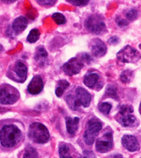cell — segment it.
Returning a JSON list of instances; mask_svg holds the SVG:
<instances>
[{"mask_svg":"<svg viewBox=\"0 0 141 158\" xmlns=\"http://www.w3.org/2000/svg\"><path fill=\"white\" fill-rule=\"evenodd\" d=\"M82 158H95V155L91 151H85L83 152Z\"/></svg>","mask_w":141,"mask_h":158,"instance_id":"29","label":"cell"},{"mask_svg":"<svg viewBox=\"0 0 141 158\" xmlns=\"http://www.w3.org/2000/svg\"><path fill=\"white\" fill-rule=\"evenodd\" d=\"M101 128H102V124L98 119H96V118L90 119L87 124V129L84 135V140L88 146H91L94 143L95 138L98 135L99 131L101 130Z\"/></svg>","mask_w":141,"mask_h":158,"instance_id":"4","label":"cell"},{"mask_svg":"<svg viewBox=\"0 0 141 158\" xmlns=\"http://www.w3.org/2000/svg\"><path fill=\"white\" fill-rule=\"evenodd\" d=\"M40 37V31L37 29H33L30 31V33L27 36V41L30 43L37 42Z\"/></svg>","mask_w":141,"mask_h":158,"instance_id":"21","label":"cell"},{"mask_svg":"<svg viewBox=\"0 0 141 158\" xmlns=\"http://www.w3.org/2000/svg\"><path fill=\"white\" fill-rule=\"evenodd\" d=\"M106 95L108 97L113 98L117 97V89L114 86H108L107 91H106Z\"/></svg>","mask_w":141,"mask_h":158,"instance_id":"27","label":"cell"},{"mask_svg":"<svg viewBox=\"0 0 141 158\" xmlns=\"http://www.w3.org/2000/svg\"><path fill=\"white\" fill-rule=\"evenodd\" d=\"M118 41H119V39L117 38V36H112L109 39V42L112 45H117L118 43Z\"/></svg>","mask_w":141,"mask_h":158,"instance_id":"32","label":"cell"},{"mask_svg":"<svg viewBox=\"0 0 141 158\" xmlns=\"http://www.w3.org/2000/svg\"><path fill=\"white\" fill-rule=\"evenodd\" d=\"M46 58H47V52H46V49L42 47V46L38 47L36 56H35V59L37 61V63L41 65V66H44Z\"/></svg>","mask_w":141,"mask_h":158,"instance_id":"18","label":"cell"},{"mask_svg":"<svg viewBox=\"0 0 141 158\" xmlns=\"http://www.w3.org/2000/svg\"><path fill=\"white\" fill-rule=\"evenodd\" d=\"M122 144L124 148L129 152H136L139 149V143L136 138L133 135H124L122 139Z\"/></svg>","mask_w":141,"mask_h":158,"instance_id":"13","label":"cell"},{"mask_svg":"<svg viewBox=\"0 0 141 158\" xmlns=\"http://www.w3.org/2000/svg\"><path fill=\"white\" fill-rule=\"evenodd\" d=\"M84 64L79 58L73 57L66 62L63 67L64 72L68 76H73L79 73L82 69Z\"/></svg>","mask_w":141,"mask_h":158,"instance_id":"10","label":"cell"},{"mask_svg":"<svg viewBox=\"0 0 141 158\" xmlns=\"http://www.w3.org/2000/svg\"><path fill=\"white\" fill-rule=\"evenodd\" d=\"M37 3H40L41 5H52L56 3V1H37Z\"/></svg>","mask_w":141,"mask_h":158,"instance_id":"31","label":"cell"},{"mask_svg":"<svg viewBox=\"0 0 141 158\" xmlns=\"http://www.w3.org/2000/svg\"><path fill=\"white\" fill-rule=\"evenodd\" d=\"M68 86H69V82L65 81V80H60L58 82V88H56V95L58 97H61L65 89L68 88Z\"/></svg>","mask_w":141,"mask_h":158,"instance_id":"20","label":"cell"},{"mask_svg":"<svg viewBox=\"0 0 141 158\" xmlns=\"http://www.w3.org/2000/svg\"><path fill=\"white\" fill-rule=\"evenodd\" d=\"M90 50L93 56L96 57H101L107 53V46L105 43L100 39L93 40L90 44Z\"/></svg>","mask_w":141,"mask_h":158,"instance_id":"11","label":"cell"},{"mask_svg":"<svg viewBox=\"0 0 141 158\" xmlns=\"http://www.w3.org/2000/svg\"><path fill=\"white\" fill-rule=\"evenodd\" d=\"M52 19L58 24H64L66 22V19L60 13H55L52 15Z\"/></svg>","mask_w":141,"mask_h":158,"instance_id":"25","label":"cell"},{"mask_svg":"<svg viewBox=\"0 0 141 158\" xmlns=\"http://www.w3.org/2000/svg\"><path fill=\"white\" fill-rule=\"evenodd\" d=\"M14 71L15 73L16 74V76L18 77L17 81L18 82H24L26 79L27 77V67L25 65V63H23L22 61H17L14 67Z\"/></svg>","mask_w":141,"mask_h":158,"instance_id":"14","label":"cell"},{"mask_svg":"<svg viewBox=\"0 0 141 158\" xmlns=\"http://www.w3.org/2000/svg\"><path fill=\"white\" fill-rule=\"evenodd\" d=\"M117 60L123 63L134 62L139 58L137 51L130 46H126L117 54Z\"/></svg>","mask_w":141,"mask_h":158,"instance_id":"8","label":"cell"},{"mask_svg":"<svg viewBox=\"0 0 141 158\" xmlns=\"http://www.w3.org/2000/svg\"><path fill=\"white\" fill-rule=\"evenodd\" d=\"M20 137V130L15 125H4L0 130V143L6 148H10L16 145Z\"/></svg>","mask_w":141,"mask_h":158,"instance_id":"1","label":"cell"},{"mask_svg":"<svg viewBox=\"0 0 141 158\" xmlns=\"http://www.w3.org/2000/svg\"><path fill=\"white\" fill-rule=\"evenodd\" d=\"M137 16H138V12L134 9H129V11L126 13V17L129 20H134L135 19L137 18Z\"/></svg>","mask_w":141,"mask_h":158,"instance_id":"26","label":"cell"},{"mask_svg":"<svg viewBox=\"0 0 141 158\" xmlns=\"http://www.w3.org/2000/svg\"><path fill=\"white\" fill-rule=\"evenodd\" d=\"M112 146H113L112 133L108 132L96 140L95 149L101 153H105V152H109L112 148Z\"/></svg>","mask_w":141,"mask_h":158,"instance_id":"9","label":"cell"},{"mask_svg":"<svg viewBox=\"0 0 141 158\" xmlns=\"http://www.w3.org/2000/svg\"><path fill=\"white\" fill-rule=\"evenodd\" d=\"M108 158H123V156L119 155V154H117V155L112 156H110V157H108Z\"/></svg>","mask_w":141,"mask_h":158,"instance_id":"33","label":"cell"},{"mask_svg":"<svg viewBox=\"0 0 141 158\" xmlns=\"http://www.w3.org/2000/svg\"><path fill=\"white\" fill-rule=\"evenodd\" d=\"M79 122H80V118L78 117H74V118L67 117L66 118V128L69 134L74 135L76 133L77 130L79 128Z\"/></svg>","mask_w":141,"mask_h":158,"instance_id":"16","label":"cell"},{"mask_svg":"<svg viewBox=\"0 0 141 158\" xmlns=\"http://www.w3.org/2000/svg\"><path fill=\"white\" fill-rule=\"evenodd\" d=\"M134 109L130 105L121 106L117 115V120L124 127H130L136 123V118L133 115Z\"/></svg>","mask_w":141,"mask_h":158,"instance_id":"5","label":"cell"},{"mask_svg":"<svg viewBox=\"0 0 141 158\" xmlns=\"http://www.w3.org/2000/svg\"><path fill=\"white\" fill-rule=\"evenodd\" d=\"M117 25L119 27H123V26H125L128 24V22L126 21L125 19H123L121 18H117Z\"/></svg>","mask_w":141,"mask_h":158,"instance_id":"30","label":"cell"},{"mask_svg":"<svg viewBox=\"0 0 141 158\" xmlns=\"http://www.w3.org/2000/svg\"><path fill=\"white\" fill-rule=\"evenodd\" d=\"M98 109L103 114L108 115V114L110 113L111 110H112V105L109 103H101L99 104Z\"/></svg>","mask_w":141,"mask_h":158,"instance_id":"24","label":"cell"},{"mask_svg":"<svg viewBox=\"0 0 141 158\" xmlns=\"http://www.w3.org/2000/svg\"><path fill=\"white\" fill-rule=\"evenodd\" d=\"M28 92L32 95L40 94L43 89V81L40 76H35L28 85Z\"/></svg>","mask_w":141,"mask_h":158,"instance_id":"12","label":"cell"},{"mask_svg":"<svg viewBox=\"0 0 141 158\" xmlns=\"http://www.w3.org/2000/svg\"><path fill=\"white\" fill-rule=\"evenodd\" d=\"M58 152H59L60 158H74L70 155V149L67 144H62L61 146H59Z\"/></svg>","mask_w":141,"mask_h":158,"instance_id":"19","label":"cell"},{"mask_svg":"<svg viewBox=\"0 0 141 158\" xmlns=\"http://www.w3.org/2000/svg\"><path fill=\"white\" fill-rule=\"evenodd\" d=\"M133 77V73L130 70H124L121 73L120 79L124 83H129Z\"/></svg>","mask_w":141,"mask_h":158,"instance_id":"23","label":"cell"},{"mask_svg":"<svg viewBox=\"0 0 141 158\" xmlns=\"http://www.w3.org/2000/svg\"><path fill=\"white\" fill-rule=\"evenodd\" d=\"M28 20L27 19L23 16L18 17L13 22V30L16 34L21 33L22 31H25V29L27 27Z\"/></svg>","mask_w":141,"mask_h":158,"instance_id":"15","label":"cell"},{"mask_svg":"<svg viewBox=\"0 0 141 158\" xmlns=\"http://www.w3.org/2000/svg\"><path fill=\"white\" fill-rule=\"evenodd\" d=\"M13 88L6 84L0 86V103L3 104H13L18 100L19 95L15 89L12 91Z\"/></svg>","mask_w":141,"mask_h":158,"instance_id":"7","label":"cell"},{"mask_svg":"<svg viewBox=\"0 0 141 158\" xmlns=\"http://www.w3.org/2000/svg\"><path fill=\"white\" fill-rule=\"evenodd\" d=\"M99 78H100V77L97 73H88L84 78V83L89 88H94L95 86L97 84Z\"/></svg>","mask_w":141,"mask_h":158,"instance_id":"17","label":"cell"},{"mask_svg":"<svg viewBox=\"0 0 141 158\" xmlns=\"http://www.w3.org/2000/svg\"><path fill=\"white\" fill-rule=\"evenodd\" d=\"M76 96L74 97L73 95H68L66 98L68 106L71 109L76 110L80 108V105H82L85 108L89 107L90 101H91V96L86 89L83 88H76Z\"/></svg>","mask_w":141,"mask_h":158,"instance_id":"2","label":"cell"},{"mask_svg":"<svg viewBox=\"0 0 141 158\" xmlns=\"http://www.w3.org/2000/svg\"><path fill=\"white\" fill-rule=\"evenodd\" d=\"M87 30L95 35H101L107 31V27L104 21L99 15H91L87 19L86 22Z\"/></svg>","mask_w":141,"mask_h":158,"instance_id":"6","label":"cell"},{"mask_svg":"<svg viewBox=\"0 0 141 158\" xmlns=\"http://www.w3.org/2000/svg\"><path fill=\"white\" fill-rule=\"evenodd\" d=\"M23 158H38V153H37V150L31 146L27 147L25 149Z\"/></svg>","mask_w":141,"mask_h":158,"instance_id":"22","label":"cell"},{"mask_svg":"<svg viewBox=\"0 0 141 158\" xmlns=\"http://www.w3.org/2000/svg\"><path fill=\"white\" fill-rule=\"evenodd\" d=\"M29 137L34 142L44 144L49 140L50 135L47 128L42 123L35 122L29 127Z\"/></svg>","mask_w":141,"mask_h":158,"instance_id":"3","label":"cell"},{"mask_svg":"<svg viewBox=\"0 0 141 158\" xmlns=\"http://www.w3.org/2000/svg\"><path fill=\"white\" fill-rule=\"evenodd\" d=\"M68 2L75 6H84V5H87L89 3V1H74V0H68Z\"/></svg>","mask_w":141,"mask_h":158,"instance_id":"28","label":"cell"}]
</instances>
